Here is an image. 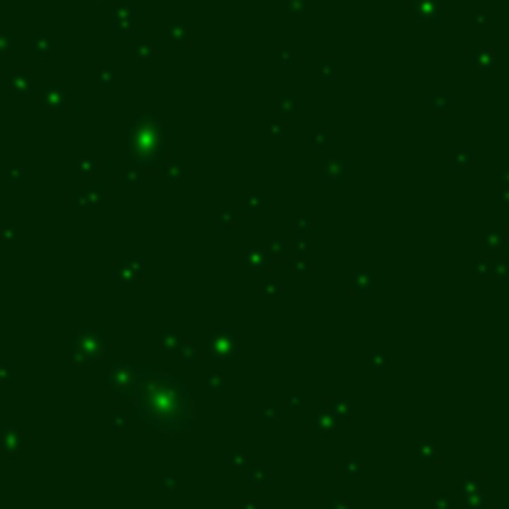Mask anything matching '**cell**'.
Returning a JSON list of instances; mask_svg holds the SVG:
<instances>
[{
    "instance_id": "1",
    "label": "cell",
    "mask_w": 509,
    "mask_h": 509,
    "mask_svg": "<svg viewBox=\"0 0 509 509\" xmlns=\"http://www.w3.org/2000/svg\"><path fill=\"white\" fill-rule=\"evenodd\" d=\"M134 405L142 420L152 427H189L191 423V395L177 375L164 373L156 365L132 368Z\"/></svg>"
},
{
    "instance_id": "2",
    "label": "cell",
    "mask_w": 509,
    "mask_h": 509,
    "mask_svg": "<svg viewBox=\"0 0 509 509\" xmlns=\"http://www.w3.org/2000/svg\"><path fill=\"white\" fill-rule=\"evenodd\" d=\"M164 139H167V129L162 127V122L149 117L134 119L127 129V156L139 167L154 164L164 152Z\"/></svg>"
}]
</instances>
